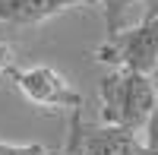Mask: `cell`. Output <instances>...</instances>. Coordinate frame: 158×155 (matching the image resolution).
<instances>
[{"label": "cell", "instance_id": "6da1fadb", "mask_svg": "<svg viewBox=\"0 0 158 155\" xmlns=\"http://www.w3.org/2000/svg\"><path fill=\"white\" fill-rule=\"evenodd\" d=\"M98 101H101L104 124L142 133L158 105V82L155 76H146V73L111 70L98 79Z\"/></svg>", "mask_w": 158, "mask_h": 155}, {"label": "cell", "instance_id": "7a4b0ae2", "mask_svg": "<svg viewBox=\"0 0 158 155\" xmlns=\"http://www.w3.org/2000/svg\"><path fill=\"white\" fill-rule=\"evenodd\" d=\"M92 57L111 70H130L152 76L158 67V19H139L104 35Z\"/></svg>", "mask_w": 158, "mask_h": 155}, {"label": "cell", "instance_id": "3957f363", "mask_svg": "<svg viewBox=\"0 0 158 155\" xmlns=\"http://www.w3.org/2000/svg\"><path fill=\"white\" fill-rule=\"evenodd\" d=\"M13 86L16 92L29 101L32 108L57 114V111H79L82 108V95L76 92V86L51 63H32V67H16L13 70Z\"/></svg>", "mask_w": 158, "mask_h": 155}, {"label": "cell", "instance_id": "277c9868", "mask_svg": "<svg viewBox=\"0 0 158 155\" xmlns=\"http://www.w3.org/2000/svg\"><path fill=\"white\" fill-rule=\"evenodd\" d=\"M82 6H101V0H0V25L29 29V25H41L67 10H82Z\"/></svg>", "mask_w": 158, "mask_h": 155}, {"label": "cell", "instance_id": "5b68a950", "mask_svg": "<svg viewBox=\"0 0 158 155\" xmlns=\"http://www.w3.org/2000/svg\"><path fill=\"white\" fill-rule=\"evenodd\" d=\"M82 155H149V149L139 130L98 124L82 130Z\"/></svg>", "mask_w": 158, "mask_h": 155}, {"label": "cell", "instance_id": "8992f818", "mask_svg": "<svg viewBox=\"0 0 158 155\" xmlns=\"http://www.w3.org/2000/svg\"><path fill=\"white\" fill-rule=\"evenodd\" d=\"M130 6H139V10H142V16H139V19H158V0H123V3L117 6L114 16H111V19H104V22H108V35L117 32V29L123 25V13H127Z\"/></svg>", "mask_w": 158, "mask_h": 155}, {"label": "cell", "instance_id": "52a82bcc", "mask_svg": "<svg viewBox=\"0 0 158 155\" xmlns=\"http://www.w3.org/2000/svg\"><path fill=\"white\" fill-rule=\"evenodd\" d=\"M82 130H85V120H82V108H79L70 114V136L60 155H82Z\"/></svg>", "mask_w": 158, "mask_h": 155}, {"label": "cell", "instance_id": "ba28073f", "mask_svg": "<svg viewBox=\"0 0 158 155\" xmlns=\"http://www.w3.org/2000/svg\"><path fill=\"white\" fill-rule=\"evenodd\" d=\"M0 155H57L41 143H3L0 139Z\"/></svg>", "mask_w": 158, "mask_h": 155}, {"label": "cell", "instance_id": "9c48e42d", "mask_svg": "<svg viewBox=\"0 0 158 155\" xmlns=\"http://www.w3.org/2000/svg\"><path fill=\"white\" fill-rule=\"evenodd\" d=\"M13 70H16V51H13L10 41H3V38H0V79L13 76Z\"/></svg>", "mask_w": 158, "mask_h": 155}, {"label": "cell", "instance_id": "30bf717a", "mask_svg": "<svg viewBox=\"0 0 158 155\" xmlns=\"http://www.w3.org/2000/svg\"><path fill=\"white\" fill-rule=\"evenodd\" d=\"M155 82H158V79H155ZM142 136H146L149 155H158V105H155V111H152V117H149V124H146V130H142Z\"/></svg>", "mask_w": 158, "mask_h": 155}, {"label": "cell", "instance_id": "8fae6325", "mask_svg": "<svg viewBox=\"0 0 158 155\" xmlns=\"http://www.w3.org/2000/svg\"><path fill=\"white\" fill-rule=\"evenodd\" d=\"M123 0H101V6H104V19H111L114 13H117V6H120Z\"/></svg>", "mask_w": 158, "mask_h": 155}, {"label": "cell", "instance_id": "7c38bea8", "mask_svg": "<svg viewBox=\"0 0 158 155\" xmlns=\"http://www.w3.org/2000/svg\"><path fill=\"white\" fill-rule=\"evenodd\" d=\"M3 29H6V25H0V38H3Z\"/></svg>", "mask_w": 158, "mask_h": 155}, {"label": "cell", "instance_id": "4fadbf2b", "mask_svg": "<svg viewBox=\"0 0 158 155\" xmlns=\"http://www.w3.org/2000/svg\"><path fill=\"white\" fill-rule=\"evenodd\" d=\"M152 76H155V79H158V67H155V73H152Z\"/></svg>", "mask_w": 158, "mask_h": 155}]
</instances>
